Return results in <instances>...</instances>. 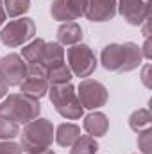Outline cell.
I'll list each match as a JSON object with an SVG mask.
<instances>
[{
	"instance_id": "obj_16",
	"label": "cell",
	"mask_w": 152,
	"mask_h": 154,
	"mask_svg": "<svg viewBox=\"0 0 152 154\" xmlns=\"http://www.w3.org/2000/svg\"><path fill=\"white\" fill-rule=\"evenodd\" d=\"M99 143L90 134H81L70 147V154H97Z\"/></svg>"
},
{
	"instance_id": "obj_19",
	"label": "cell",
	"mask_w": 152,
	"mask_h": 154,
	"mask_svg": "<svg viewBox=\"0 0 152 154\" xmlns=\"http://www.w3.org/2000/svg\"><path fill=\"white\" fill-rule=\"evenodd\" d=\"M4 9L9 18H20L31 9V0H5Z\"/></svg>"
},
{
	"instance_id": "obj_18",
	"label": "cell",
	"mask_w": 152,
	"mask_h": 154,
	"mask_svg": "<svg viewBox=\"0 0 152 154\" xmlns=\"http://www.w3.org/2000/svg\"><path fill=\"white\" fill-rule=\"evenodd\" d=\"M129 125L132 131L140 133V131H145L150 127V111L147 108H141L138 111H134L131 118H129Z\"/></svg>"
},
{
	"instance_id": "obj_17",
	"label": "cell",
	"mask_w": 152,
	"mask_h": 154,
	"mask_svg": "<svg viewBox=\"0 0 152 154\" xmlns=\"http://www.w3.org/2000/svg\"><path fill=\"white\" fill-rule=\"evenodd\" d=\"M72 70L68 68V65H66V61L63 63V65H59V66H56V68H52L50 72H48V75H47V81H48V84L52 86V84H66V82H70L72 81Z\"/></svg>"
},
{
	"instance_id": "obj_4",
	"label": "cell",
	"mask_w": 152,
	"mask_h": 154,
	"mask_svg": "<svg viewBox=\"0 0 152 154\" xmlns=\"http://www.w3.org/2000/svg\"><path fill=\"white\" fill-rule=\"evenodd\" d=\"M48 97L54 106V109L66 120H79L82 116L84 108L81 106L77 99L75 88L66 82V84H52L48 88Z\"/></svg>"
},
{
	"instance_id": "obj_12",
	"label": "cell",
	"mask_w": 152,
	"mask_h": 154,
	"mask_svg": "<svg viewBox=\"0 0 152 154\" xmlns=\"http://www.w3.org/2000/svg\"><path fill=\"white\" fill-rule=\"evenodd\" d=\"M48 88H50V84H48V81L45 77L32 75V74H29L23 79V82L20 84L22 93H25L29 97H34V99H41L43 95H47Z\"/></svg>"
},
{
	"instance_id": "obj_20",
	"label": "cell",
	"mask_w": 152,
	"mask_h": 154,
	"mask_svg": "<svg viewBox=\"0 0 152 154\" xmlns=\"http://www.w3.org/2000/svg\"><path fill=\"white\" fill-rule=\"evenodd\" d=\"M20 134V124L0 116V140H13Z\"/></svg>"
},
{
	"instance_id": "obj_22",
	"label": "cell",
	"mask_w": 152,
	"mask_h": 154,
	"mask_svg": "<svg viewBox=\"0 0 152 154\" xmlns=\"http://www.w3.org/2000/svg\"><path fill=\"white\" fill-rule=\"evenodd\" d=\"M0 154H23L20 143H14L11 140H0Z\"/></svg>"
},
{
	"instance_id": "obj_26",
	"label": "cell",
	"mask_w": 152,
	"mask_h": 154,
	"mask_svg": "<svg viewBox=\"0 0 152 154\" xmlns=\"http://www.w3.org/2000/svg\"><path fill=\"white\" fill-rule=\"evenodd\" d=\"M5 18H7V14H5V9H4V2L0 0V25L5 23Z\"/></svg>"
},
{
	"instance_id": "obj_10",
	"label": "cell",
	"mask_w": 152,
	"mask_h": 154,
	"mask_svg": "<svg viewBox=\"0 0 152 154\" xmlns=\"http://www.w3.org/2000/svg\"><path fill=\"white\" fill-rule=\"evenodd\" d=\"M90 0H56L50 7V14L57 22H75L79 20L88 7Z\"/></svg>"
},
{
	"instance_id": "obj_5",
	"label": "cell",
	"mask_w": 152,
	"mask_h": 154,
	"mask_svg": "<svg viewBox=\"0 0 152 154\" xmlns=\"http://www.w3.org/2000/svg\"><path fill=\"white\" fill-rule=\"evenodd\" d=\"M65 61H66L68 68L72 70V75L75 77L88 79L97 68V57H95L93 50L84 43H77V45L68 47L65 50Z\"/></svg>"
},
{
	"instance_id": "obj_9",
	"label": "cell",
	"mask_w": 152,
	"mask_h": 154,
	"mask_svg": "<svg viewBox=\"0 0 152 154\" xmlns=\"http://www.w3.org/2000/svg\"><path fill=\"white\" fill-rule=\"evenodd\" d=\"M116 11L125 18L129 25H141L147 18H150L149 0H118Z\"/></svg>"
},
{
	"instance_id": "obj_24",
	"label": "cell",
	"mask_w": 152,
	"mask_h": 154,
	"mask_svg": "<svg viewBox=\"0 0 152 154\" xmlns=\"http://www.w3.org/2000/svg\"><path fill=\"white\" fill-rule=\"evenodd\" d=\"M7 90H9V86H7V82L4 81V77L0 75V100L7 95Z\"/></svg>"
},
{
	"instance_id": "obj_15",
	"label": "cell",
	"mask_w": 152,
	"mask_h": 154,
	"mask_svg": "<svg viewBox=\"0 0 152 154\" xmlns=\"http://www.w3.org/2000/svg\"><path fill=\"white\" fill-rule=\"evenodd\" d=\"M79 136H81V125H77L74 122H65V124L57 125L56 134H54L56 142L61 147H72Z\"/></svg>"
},
{
	"instance_id": "obj_3",
	"label": "cell",
	"mask_w": 152,
	"mask_h": 154,
	"mask_svg": "<svg viewBox=\"0 0 152 154\" xmlns=\"http://www.w3.org/2000/svg\"><path fill=\"white\" fill-rule=\"evenodd\" d=\"M41 106H39V99L29 97L25 93H11L5 95L0 100V116H5L16 124H27L34 118H38Z\"/></svg>"
},
{
	"instance_id": "obj_14",
	"label": "cell",
	"mask_w": 152,
	"mask_h": 154,
	"mask_svg": "<svg viewBox=\"0 0 152 154\" xmlns=\"http://www.w3.org/2000/svg\"><path fill=\"white\" fill-rule=\"evenodd\" d=\"M82 39V29L75 22H65L59 29H57V43L65 45V47H72L81 43Z\"/></svg>"
},
{
	"instance_id": "obj_7",
	"label": "cell",
	"mask_w": 152,
	"mask_h": 154,
	"mask_svg": "<svg viewBox=\"0 0 152 154\" xmlns=\"http://www.w3.org/2000/svg\"><path fill=\"white\" fill-rule=\"evenodd\" d=\"M77 99L82 108L97 109L108 102V90L102 82L95 79H84L77 88Z\"/></svg>"
},
{
	"instance_id": "obj_8",
	"label": "cell",
	"mask_w": 152,
	"mask_h": 154,
	"mask_svg": "<svg viewBox=\"0 0 152 154\" xmlns=\"http://www.w3.org/2000/svg\"><path fill=\"white\" fill-rule=\"evenodd\" d=\"M0 75L7 86H20L29 75V66L20 54H9L0 59Z\"/></svg>"
},
{
	"instance_id": "obj_6",
	"label": "cell",
	"mask_w": 152,
	"mask_h": 154,
	"mask_svg": "<svg viewBox=\"0 0 152 154\" xmlns=\"http://www.w3.org/2000/svg\"><path fill=\"white\" fill-rule=\"evenodd\" d=\"M34 34H36L34 22L27 16H20V18H13L9 23L4 25V29L0 31V41L5 47L16 48L31 41L34 38Z\"/></svg>"
},
{
	"instance_id": "obj_13",
	"label": "cell",
	"mask_w": 152,
	"mask_h": 154,
	"mask_svg": "<svg viewBox=\"0 0 152 154\" xmlns=\"http://www.w3.org/2000/svg\"><path fill=\"white\" fill-rule=\"evenodd\" d=\"M82 127H84V131L90 134V136H93V138H99V136H104L106 133H108V129H109V120H108V116L104 115V113H90V115L84 118V122H82Z\"/></svg>"
},
{
	"instance_id": "obj_21",
	"label": "cell",
	"mask_w": 152,
	"mask_h": 154,
	"mask_svg": "<svg viewBox=\"0 0 152 154\" xmlns=\"http://www.w3.org/2000/svg\"><path fill=\"white\" fill-rule=\"evenodd\" d=\"M138 147L143 154H152V134H150V127L145 131L138 133Z\"/></svg>"
},
{
	"instance_id": "obj_1",
	"label": "cell",
	"mask_w": 152,
	"mask_h": 154,
	"mask_svg": "<svg viewBox=\"0 0 152 154\" xmlns=\"http://www.w3.org/2000/svg\"><path fill=\"white\" fill-rule=\"evenodd\" d=\"M143 56L141 48L132 43H111L102 48L100 52V63L106 70L114 74H123V72H132L140 66Z\"/></svg>"
},
{
	"instance_id": "obj_23",
	"label": "cell",
	"mask_w": 152,
	"mask_h": 154,
	"mask_svg": "<svg viewBox=\"0 0 152 154\" xmlns=\"http://www.w3.org/2000/svg\"><path fill=\"white\" fill-rule=\"evenodd\" d=\"M149 70H150V65L147 63V65L143 66V74H141V81H143V84H145L147 88H150V81H149Z\"/></svg>"
},
{
	"instance_id": "obj_27",
	"label": "cell",
	"mask_w": 152,
	"mask_h": 154,
	"mask_svg": "<svg viewBox=\"0 0 152 154\" xmlns=\"http://www.w3.org/2000/svg\"><path fill=\"white\" fill-rule=\"evenodd\" d=\"M27 154H56L52 149H45V151H39V152H27Z\"/></svg>"
},
{
	"instance_id": "obj_11",
	"label": "cell",
	"mask_w": 152,
	"mask_h": 154,
	"mask_svg": "<svg viewBox=\"0 0 152 154\" xmlns=\"http://www.w3.org/2000/svg\"><path fill=\"white\" fill-rule=\"evenodd\" d=\"M116 4L118 0H90L84 16L90 22H109L116 14Z\"/></svg>"
},
{
	"instance_id": "obj_25",
	"label": "cell",
	"mask_w": 152,
	"mask_h": 154,
	"mask_svg": "<svg viewBox=\"0 0 152 154\" xmlns=\"http://www.w3.org/2000/svg\"><path fill=\"white\" fill-rule=\"evenodd\" d=\"M145 59H150V38H145V47H143V54Z\"/></svg>"
},
{
	"instance_id": "obj_2",
	"label": "cell",
	"mask_w": 152,
	"mask_h": 154,
	"mask_svg": "<svg viewBox=\"0 0 152 154\" xmlns=\"http://www.w3.org/2000/svg\"><path fill=\"white\" fill-rule=\"evenodd\" d=\"M20 147L23 154L50 149L54 142V125L47 118H34L20 129Z\"/></svg>"
}]
</instances>
